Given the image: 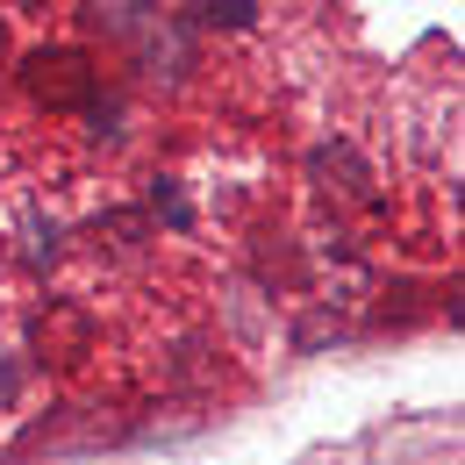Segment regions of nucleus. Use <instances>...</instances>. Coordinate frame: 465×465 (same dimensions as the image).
<instances>
[{
  "mask_svg": "<svg viewBox=\"0 0 465 465\" xmlns=\"http://www.w3.org/2000/svg\"><path fill=\"white\" fill-rule=\"evenodd\" d=\"M22 79H29V94L44 101V108H86L94 101V64L79 58V51H36V58L22 64Z\"/></svg>",
  "mask_w": 465,
  "mask_h": 465,
  "instance_id": "f257e3e1",
  "label": "nucleus"
},
{
  "mask_svg": "<svg viewBox=\"0 0 465 465\" xmlns=\"http://www.w3.org/2000/svg\"><path fill=\"white\" fill-rule=\"evenodd\" d=\"M315 173L330 179V186H344L351 201H372V179H365V165L351 158L344 143H322V151H315Z\"/></svg>",
  "mask_w": 465,
  "mask_h": 465,
  "instance_id": "f03ea898",
  "label": "nucleus"
},
{
  "mask_svg": "<svg viewBox=\"0 0 465 465\" xmlns=\"http://www.w3.org/2000/svg\"><path fill=\"white\" fill-rule=\"evenodd\" d=\"M201 22H215V29H251V22H258V0H201Z\"/></svg>",
  "mask_w": 465,
  "mask_h": 465,
  "instance_id": "7ed1b4c3",
  "label": "nucleus"
},
{
  "mask_svg": "<svg viewBox=\"0 0 465 465\" xmlns=\"http://www.w3.org/2000/svg\"><path fill=\"white\" fill-rule=\"evenodd\" d=\"M151 201H158V215H173V230H186L193 215H186V193H179V179H158L151 186Z\"/></svg>",
  "mask_w": 465,
  "mask_h": 465,
  "instance_id": "20e7f679",
  "label": "nucleus"
},
{
  "mask_svg": "<svg viewBox=\"0 0 465 465\" xmlns=\"http://www.w3.org/2000/svg\"><path fill=\"white\" fill-rule=\"evenodd\" d=\"M15 387H22V372H15V358H7V351H0V408L15 401Z\"/></svg>",
  "mask_w": 465,
  "mask_h": 465,
  "instance_id": "39448f33",
  "label": "nucleus"
},
{
  "mask_svg": "<svg viewBox=\"0 0 465 465\" xmlns=\"http://www.w3.org/2000/svg\"><path fill=\"white\" fill-rule=\"evenodd\" d=\"M122 15H151V0H122Z\"/></svg>",
  "mask_w": 465,
  "mask_h": 465,
  "instance_id": "423d86ee",
  "label": "nucleus"
}]
</instances>
